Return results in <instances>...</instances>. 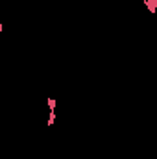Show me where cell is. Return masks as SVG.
I'll use <instances>...</instances> for the list:
<instances>
[{"label":"cell","instance_id":"obj_1","mask_svg":"<svg viewBox=\"0 0 157 159\" xmlns=\"http://www.w3.org/2000/svg\"><path fill=\"white\" fill-rule=\"evenodd\" d=\"M54 122H56V111H50V115H48V122H46V126H54Z\"/></svg>","mask_w":157,"mask_h":159},{"label":"cell","instance_id":"obj_2","mask_svg":"<svg viewBox=\"0 0 157 159\" xmlns=\"http://www.w3.org/2000/svg\"><path fill=\"white\" fill-rule=\"evenodd\" d=\"M146 4H148V9L153 13V11H155V4H157V0H146Z\"/></svg>","mask_w":157,"mask_h":159},{"label":"cell","instance_id":"obj_3","mask_svg":"<svg viewBox=\"0 0 157 159\" xmlns=\"http://www.w3.org/2000/svg\"><path fill=\"white\" fill-rule=\"evenodd\" d=\"M48 107H50V111L56 109V100H54V98H48Z\"/></svg>","mask_w":157,"mask_h":159}]
</instances>
